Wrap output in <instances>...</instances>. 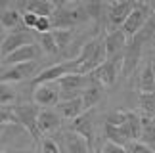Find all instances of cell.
I'll list each match as a JSON object with an SVG mask.
<instances>
[{
    "mask_svg": "<svg viewBox=\"0 0 155 153\" xmlns=\"http://www.w3.org/2000/svg\"><path fill=\"white\" fill-rule=\"evenodd\" d=\"M100 153H128V151H127V148H123V145L105 142V144L102 145V149H100Z\"/></svg>",
    "mask_w": 155,
    "mask_h": 153,
    "instance_id": "30",
    "label": "cell"
},
{
    "mask_svg": "<svg viewBox=\"0 0 155 153\" xmlns=\"http://www.w3.org/2000/svg\"><path fill=\"white\" fill-rule=\"evenodd\" d=\"M2 130H4V126H2V125H0V136H2Z\"/></svg>",
    "mask_w": 155,
    "mask_h": 153,
    "instance_id": "36",
    "label": "cell"
},
{
    "mask_svg": "<svg viewBox=\"0 0 155 153\" xmlns=\"http://www.w3.org/2000/svg\"><path fill=\"white\" fill-rule=\"evenodd\" d=\"M151 122H153V125H155V115H153V117H151Z\"/></svg>",
    "mask_w": 155,
    "mask_h": 153,
    "instance_id": "37",
    "label": "cell"
},
{
    "mask_svg": "<svg viewBox=\"0 0 155 153\" xmlns=\"http://www.w3.org/2000/svg\"><path fill=\"white\" fill-rule=\"evenodd\" d=\"M155 92V79H153V65L151 61L142 69L140 75V94H151Z\"/></svg>",
    "mask_w": 155,
    "mask_h": 153,
    "instance_id": "21",
    "label": "cell"
},
{
    "mask_svg": "<svg viewBox=\"0 0 155 153\" xmlns=\"http://www.w3.org/2000/svg\"><path fill=\"white\" fill-rule=\"evenodd\" d=\"M54 10H56V2H50V0H31L25 4V11L37 17H48L50 19Z\"/></svg>",
    "mask_w": 155,
    "mask_h": 153,
    "instance_id": "18",
    "label": "cell"
},
{
    "mask_svg": "<svg viewBox=\"0 0 155 153\" xmlns=\"http://www.w3.org/2000/svg\"><path fill=\"white\" fill-rule=\"evenodd\" d=\"M88 19L86 11L79 4H56V10L50 17L54 29H73L77 23Z\"/></svg>",
    "mask_w": 155,
    "mask_h": 153,
    "instance_id": "1",
    "label": "cell"
},
{
    "mask_svg": "<svg viewBox=\"0 0 155 153\" xmlns=\"http://www.w3.org/2000/svg\"><path fill=\"white\" fill-rule=\"evenodd\" d=\"M42 153H59V145L56 144V140L44 138L42 140Z\"/></svg>",
    "mask_w": 155,
    "mask_h": 153,
    "instance_id": "32",
    "label": "cell"
},
{
    "mask_svg": "<svg viewBox=\"0 0 155 153\" xmlns=\"http://www.w3.org/2000/svg\"><path fill=\"white\" fill-rule=\"evenodd\" d=\"M59 125H61V119H59V115L56 111L52 109H40V113L37 117V128L40 132V136L42 134H50L54 130H58Z\"/></svg>",
    "mask_w": 155,
    "mask_h": 153,
    "instance_id": "14",
    "label": "cell"
},
{
    "mask_svg": "<svg viewBox=\"0 0 155 153\" xmlns=\"http://www.w3.org/2000/svg\"><path fill=\"white\" fill-rule=\"evenodd\" d=\"M0 153H6V151H0Z\"/></svg>",
    "mask_w": 155,
    "mask_h": 153,
    "instance_id": "40",
    "label": "cell"
},
{
    "mask_svg": "<svg viewBox=\"0 0 155 153\" xmlns=\"http://www.w3.org/2000/svg\"><path fill=\"white\" fill-rule=\"evenodd\" d=\"M33 99L38 107H54L59 103V88L56 84H40L33 88Z\"/></svg>",
    "mask_w": 155,
    "mask_h": 153,
    "instance_id": "8",
    "label": "cell"
},
{
    "mask_svg": "<svg viewBox=\"0 0 155 153\" xmlns=\"http://www.w3.org/2000/svg\"><path fill=\"white\" fill-rule=\"evenodd\" d=\"M37 19H38V17L33 15V14H29V11H23V14H21V25L25 29H35Z\"/></svg>",
    "mask_w": 155,
    "mask_h": 153,
    "instance_id": "33",
    "label": "cell"
},
{
    "mask_svg": "<svg viewBox=\"0 0 155 153\" xmlns=\"http://www.w3.org/2000/svg\"><path fill=\"white\" fill-rule=\"evenodd\" d=\"M121 60L123 56H117V57H111V60H105V63H102L96 71H92L90 75V80L94 84H100V86H113L117 82V75H119V67H121Z\"/></svg>",
    "mask_w": 155,
    "mask_h": 153,
    "instance_id": "5",
    "label": "cell"
},
{
    "mask_svg": "<svg viewBox=\"0 0 155 153\" xmlns=\"http://www.w3.org/2000/svg\"><path fill=\"white\" fill-rule=\"evenodd\" d=\"M2 40H4V29L0 27V42H2Z\"/></svg>",
    "mask_w": 155,
    "mask_h": 153,
    "instance_id": "34",
    "label": "cell"
},
{
    "mask_svg": "<svg viewBox=\"0 0 155 153\" xmlns=\"http://www.w3.org/2000/svg\"><path fill=\"white\" fill-rule=\"evenodd\" d=\"M127 37L123 34L121 29H113L104 37V48H105V57L111 60V57H117V56H123V50L127 46Z\"/></svg>",
    "mask_w": 155,
    "mask_h": 153,
    "instance_id": "9",
    "label": "cell"
},
{
    "mask_svg": "<svg viewBox=\"0 0 155 153\" xmlns=\"http://www.w3.org/2000/svg\"><path fill=\"white\" fill-rule=\"evenodd\" d=\"M38 48L42 52H46V54H58V48H56V42H54L52 33L38 34Z\"/></svg>",
    "mask_w": 155,
    "mask_h": 153,
    "instance_id": "27",
    "label": "cell"
},
{
    "mask_svg": "<svg viewBox=\"0 0 155 153\" xmlns=\"http://www.w3.org/2000/svg\"><path fill=\"white\" fill-rule=\"evenodd\" d=\"M140 109H142V117L151 119L155 115V92L151 94H140Z\"/></svg>",
    "mask_w": 155,
    "mask_h": 153,
    "instance_id": "25",
    "label": "cell"
},
{
    "mask_svg": "<svg viewBox=\"0 0 155 153\" xmlns=\"http://www.w3.org/2000/svg\"><path fill=\"white\" fill-rule=\"evenodd\" d=\"M8 122H15L14 113H12V107H0V125L6 126Z\"/></svg>",
    "mask_w": 155,
    "mask_h": 153,
    "instance_id": "31",
    "label": "cell"
},
{
    "mask_svg": "<svg viewBox=\"0 0 155 153\" xmlns=\"http://www.w3.org/2000/svg\"><path fill=\"white\" fill-rule=\"evenodd\" d=\"M132 8L134 2H111L107 4V19H109L111 25H115V29H119L128 17V14L132 11Z\"/></svg>",
    "mask_w": 155,
    "mask_h": 153,
    "instance_id": "13",
    "label": "cell"
},
{
    "mask_svg": "<svg viewBox=\"0 0 155 153\" xmlns=\"http://www.w3.org/2000/svg\"><path fill=\"white\" fill-rule=\"evenodd\" d=\"M63 142H65L67 153H92V148L86 144V140H82L79 134H75L71 130L63 134Z\"/></svg>",
    "mask_w": 155,
    "mask_h": 153,
    "instance_id": "17",
    "label": "cell"
},
{
    "mask_svg": "<svg viewBox=\"0 0 155 153\" xmlns=\"http://www.w3.org/2000/svg\"><path fill=\"white\" fill-rule=\"evenodd\" d=\"M21 153H25V151H21Z\"/></svg>",
    "mask_w": 155,
    "mask_h": 153,
    "instance_id": "42",
    "label": "cell"
},
{
    "mask_svg": "<svg viewBox=\"0 0 155 153\" xmlns=\"http://www.w3.org/2000/svg\"><path fill=\"white\" fill-rule=\"evenodd\" d=\"M92 153H100V149H94V151H92Z\"/></svg>",
    "mask_w": 155,
    "mask_h": 153,
    "instance_id": "38",
    "label": "cell"
},
{
    "mask_svg": "<svg viewBox=\"0 0 155 153\" xmlns=\"http://www.w3.org/2000/svg\"><path fill=\"white\" fill-rule=\"evenodd\" d=\"M71 132L79 134L82 140H86V144L92 148L94 144V119L90 111H84L82 115H79L77 119H73V128Z\"/></svg>",
    "mask_w": 155,
    "mask_h": 153,
    "instance_id": "10",
    "label": "cell"
},
{
    "mask_svg": "<svg viewBox=\"0 0 155 153\" xmlns=\"http://www.w3.org/2000/svg\"><path fill=\"white\" fill-rule=\"evenodd\" d=\"M119 128H121L123 134L127 136L128 144H130V142H138V140H140L142 122H140V117L136 115V113H132V111H128V113H127V121H124Z\"/></svg>",
    "mask_w": 155,
    "mask_h": 153,
    "instance_id": "16",
    "label": "cell"
},
{
    "mask_svg": "<svg viewBox=\"0 0 155 153\" xmlns=\"http://www.w3.org/2000/svg\"><path fill=\"white\" fill-rule=\"evenodd\" d=\"M151 65H153V79H155V63L151 61Z\"/></svg>",
    "mask_w": 155,
    "mask_h": 153,
    "instance_id": "35",
    "label": "cell"
},
{
    "mask_svg": "<svg viewBox=\"0 0 155 153\" xmlns=\"http://www.w3.org/2000/svg\"><path fill=\"white\" fill-rule=\"evenodd\" d=\"M140 122H142V130H140V140L138 142L146 144L147 148H155V125L151 122V119L147 117H140Z\"/></svg>",
    "mask_w": 155,
    "mask_h": 153,
    "instance_id": "20",
    "label": "cell"
},
{
    "mask_svg": "<svg viewBox=\"0 0 155 153\" xmlns=\"http://www.w3.org/2000/svg\"><path fill=\"white\" fill-rule=\"evenodd\" d=\"M56 109H58L56 113L59 115V119H67V121H73V119H77L79 115L84 113L81 98H75V99H61V102L56 105Z\"/></svg>",
    "mask_w": 155,
    "mask_h": 153,
    "instance_id": "15",
    "label": "cell"
},
{
    "mask_svg": "<svg viewBox=\"0 0 155 153\" xmlns=\"http://www.w3.org/2000/svg\"><path fill=\"white\" fill-rule=\"evenodd\" d=\"M153 63H155V54H153Z\"/></svg>",
    "mask_w": 155,
    "mask_h": 153,
    "instance_id": "39",
    "label": "cell"
},
{
    "mask_svg": "<svg viewBox=\"0 0 155 153\" xmlns=\"http://www.w3.org/2000/svg\"><path fill=\"white\" fill-rule=\"evenodd\" d=\"M151 15V8L150 4H144V2H134V8L132 11L128 14V17L124 19V23L119 29L123 31V34L127 37V40L134 38L136 34H138L142 29L146 27L147 23V17Z\"/></svg>",
    "mask_w": 155,
    "mask_h": 153,
    "instance_id": "2",
    "label": "cell"
},
{
    "mask_svg": "<svg viewBox=\"0 0 155 153\" xmlns=\"http://www.w3.org/2000/svg\"><path fill=\"white\" fill-rule=\"evenodd\" d=\"M127 151H130V153H155V149L147 148V145L142 144V142H130Z\"/></svg>",
    "mask_w": 155,
    "mask_h": 153,
    "instance_id": "29",
    "label": "cell"
},
{
    "mask_svg": "<svg viewBox=\"0 0 155 153\" xmlns=\"http://www.w3.org/2000/svg\"><path fill=\"white\" fill-rule=\"evenodd\" d=\"M17 92L12 84H6V82H0V107H8L15 102Z\"/></svg>",
    "mask_w": 155,
    "mask_h": 153,
    "instance_id": "26",
    "label": "cell"
},
{
    "mask_svg": "<svg viewBox=\"0 0 155 153\" xmlns=\"http://www.w3.org/2000/svg\"><path fill=\"white\" fill-rule=\"evenodd\" d=\"M50 33L54 37V42H56L58 52H63L71 44V40H73V37H75L73 29H56V31H50Z\"/></svg>",
    "mask_w": 155,
    "mask_h": 153,
    "instance_id": "22",
    "label": "cell"
},
{
    "mask_svg": "<svg viewBox=\"0 0 155 153\" xmlns=\"http://www.w3.org/2000/svg\"><path fill=\"white\" fill-rule=\"evenodd\" d=\"M12 113H14L15 122L25 128V130L31 134L35 140H40V132L37 128V117L40 113V107L35 103H21V105H14L12 107Z\"/></svg>",
    "mask_w": 155,
    "mask_h": 153,
    "instance_id": "4",
    "label": "cell"
},
{
    "mask_svg": "<svg viewBox=\"0 0 155 153\" xmlns=\"http://www.w3.org/2000/svg\"><path fill=\"white\" fill-rule=\"evenodd\" d=\"M92 84L90 76L88 75H79V73H69L61 76L58 80V88H59V98L61 99H75V98H81L82 90Z\"/></svg>",
    "mask_w": 155,
    "mask_h": 153,
    "instance_id": "3",
    "label": "cell"
},
{
    "mask_svg": "<svg viewBox=\"0 0 155 153\" xmlns=\"http://www.w3.org/2000/svg\"><path fill=\"white\" fill-rule=\"evenodd\" d=\"M69 73H75L73 67H71V61L56 63V65L44 69V71H40L37 76H33V88L40 86V84H54V82H58L61 76L69 75Z\"/></svg>",
    "mask_w": 155,
    "mask_h": 153,
    "instance_id": "6",
    "label": "cell"
},
{
    "mask_svg": "<svg viewBox=\"0 0 155 153\" xmlns=\"http://www.w3.org/2000/svg\"><path fill=\"white\" fill-rule=\"evenodd\" d=\"M105 138H107V142H111V144H117V145H123V148H127V145H128V140H127V136L123 134V130H121L119 126L105 125Z\"/></svg>",
    "mask_w": 155,
    "mask_h": 153,
    "instance_id": "24",
    "label": "cell"
},
{
    "mask_svg": "<svg viewBox=\"0 0 155 153\" xmlns=\"http://www.w3.org/2000/svg\"><path fill=\"white\" fill-rule=\"evenodd\" d=\"M102 92H104V88L100 86V84H88L84 90H82L81 94V102H82V109L84 111H90L94 105H98V102L102 99Z\"/></svg>",
    "mask_w": 155,
    "mask_h": 153,
    "instance_id": "19",
    "label": "cell"
},
{
    "mask_svg": "<svg viewBox=\"0 0 155 153\" xmlns=\"http://www.w3.org/2000/svg\"><path fill=\"white\" fill-rule=\"evenodd\" d=\"M37 71V61H27V63H17V65H10L6 71L0 73V82H19L23 79L33 76Z\"/></svg>",
    "mask_w": 155,
    "mask_h": 153,
    "instance_id": "7",
    "label": "cell"
},
{
    "mask_svg": "<svg viewBox=\"0 0 155 153\" xmlns=\"http://www.w3.org/2000/svg\"><path fill=\"white\" fill-rule=\"evenodd\" d=\"M31 42H33V38H31L29 33L14 31V33H10L8 37H4V40L0 42V54L6 57V56H10L12 52H15L17 48H21V46H25V44H31Z\"/></svg>",
    "mask_w": 155,
    "mask_h": 153,
    "instance_id": "12",
    "label": "cell"
},
{
    "mask_svg": "<svg viewBox=\"0 0 155 153\" xmlns=\"http://www.w3.org/2000/svg\"><path fill=\"white\" fill-rule=\"evenodd\" d=\"M52 29V23L48 17H38L37 23H35V31H37L38 34H44V33H50Z\"/></svg>",
    "mask_w": 155,
    "mask_h": 153,
    "instance_id": "28",
    "label": "cell"
},
{
    "mask_svg": "<svg viewBox=\"0 0 155 153\" xmlns=\"http://www.w3.org/2000/svg\"><path fill=\"white\" fill-rule=\"evenodd\" d=\"M21 23V14L17 10H6L2 15H0V27L2 29H10V31H15Z\"/></svg>",
    "mask_w": 155,
    "mask_h": 153,
    "instance_id": "23",
    "label": "cell"
},
{
    "mask_svg": "<svg viewBox=\"0 0 155 153\" xmlns=\"http://www.w3.org/2000/svg\"><path fill=\"white\" fill-rule=\"evenodd\" d=\"M0 57H2V54H0Z\"/></svg>",
    "mask_w": 155,
    "mask_h": 153,
    "instance_id": "41",
    "label": "cell"
},
{
    "mask_svg": "<svg viewBox=\"0 0 155 153\" xmlns=\"http://www.w3.org/2000/svg\"><path fill=\"white\" fill-rule=\"evenodd\" d=\"M40 56V48H38V44H25V46H21V48H17L15 52H12L10 56H6L4 57V63L6 65H17V63H27V61H35L37 57Z\"/></svg>",
    "mask_w": 155,
    "mask_h": 153,
    "instance_id": "11",
    "label": "cell"
}]
</instances>
